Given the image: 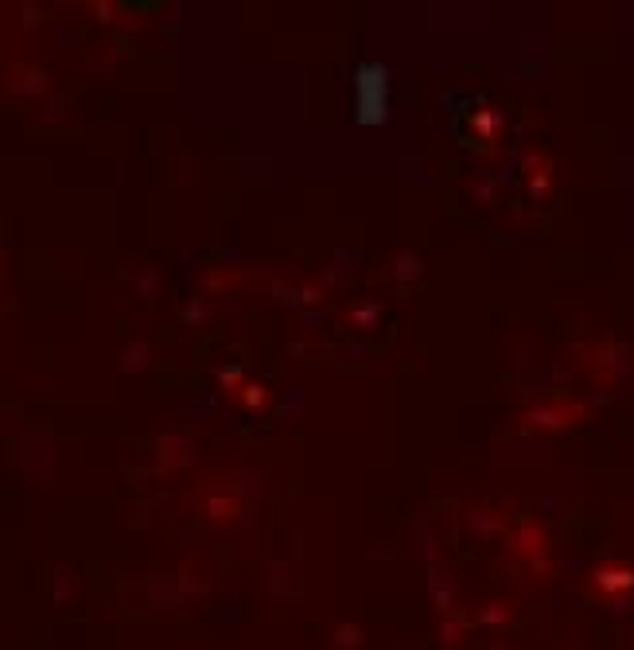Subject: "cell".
Wrapping results in <instances>:
<instances>
[{"label":"cell","mask_w":634,"mask_h":650,"mask_svg":"<svg viewBox=\"0 0 634 650\" xmlns=\"http://www.w3.org/2000/svg\"><path fill=\"white\" fill-rule=\"evenodd\" d=\"M389 102L386 94V71H378V82H370V67L358 74V113H366V117H374V113H382Z\"/></svg>","instance_id":"cell-1"}]
</instances>
